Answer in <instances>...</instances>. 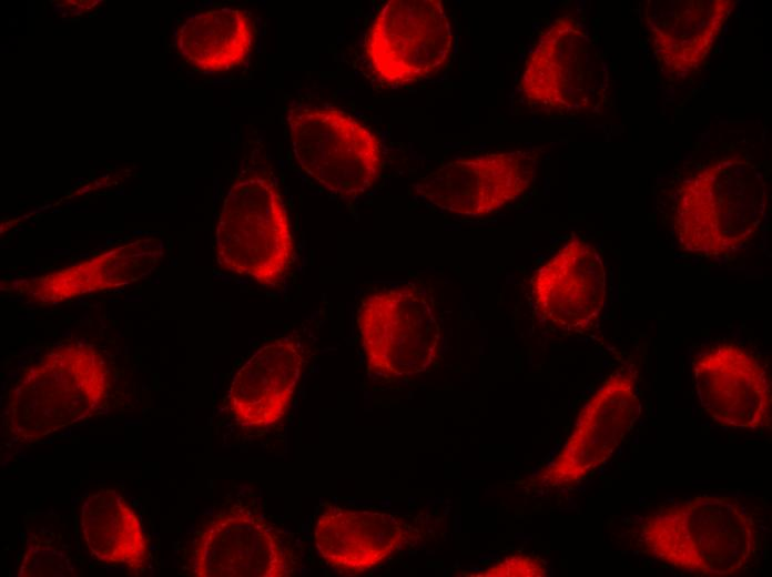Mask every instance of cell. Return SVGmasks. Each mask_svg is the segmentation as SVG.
Masks as SVG:
<instances>
[{
  "instance_id": "1",
  "label": "cell",
  "mask_w": 772,
  "mask_h": 577,
  "mask_svg": "<svg viewBox=\"0 0 772 577\" xmlns=\"http://www.w3.org/2000/svg\"><path fill=\"white\" fill-rule=\"evenodd\" d=\"M760 526L737 496H693L647 516L639 527L646 553L678 570L699 576H731L756 559Z\"/></svg>"
},
{
  "instance_id": "2",
  "label": "cell",
  "mask_w": 772,
  "mask_h": 577,
  "mask_svg": "<svg viewBox=\"0 0 772 577\" xmlns=\"http://www.w3.org/2000/svg\"><path fill=\"white\" fill-rule=\"evenodd\" d=\"M765 182L741 159L718 160L685 179L677 191L673 225L680 246L717 256L750 242L763 224Z\"/></svg>"
},
{
  "instance_id": "3",
  "label": "cell",
  "mask_w": 772,
  "mask_h": 577,
  "mask_svg": "<svg viewBox=\"0 0 772 577\" xmlns=\"http://www.w3.org/2000/svg\"><path fill=\"white\" fill-rule=\"evenodd\" d=\"M110 371L92 345H60L31 364L11 389L6 408L19 441L42 438L92 416L105 402Z\"/></svg>"
},
{
  "instance_id": "4",
  "label": "cell",
  "mask_w": 772,
  "mask_h": 577,
  "mask_svg": "<svg viewBox=\"0 0 772 577\" xmlns=\"http://www.w3.org/2000/svg\"><path fill=\"white\" fill-rule=\"evenodd\" d=\"M224 269L273 286L286 273L294 252L291 224L275 183L247 175L230 188L215 233Z\"/></svg>"
},
{
  "instance_id": "5",
  "label": "cell",
  "mask_w": 772,
  "mask_h": 577,
  "mask_svg": "<svg viewBox=\"0 0 772 577\" xmlns=\"http://www.w3.org/2000/svg\"><path fill=\"white\" fill-rule=\"evenodd\" d=\"M286 121L299 166L341 198L366 192L380 172L376 135L346 112L328 107L296 105Z\"/></svg>"
},
{
  "instance_id": "6",
  "label": "cell",
  "mask_w": 772,
  "mask_h": 577,
  "mask_svg": "<svg viewBox=\"0 0 772 577\" xmlns=\"http://www.w3.org/2000/svg\"><path fill=\"white\" fill-rule=\"evenodd\" d=\"M357 326L366 366L375 375L413 376L425 372L437 356L438 321L425 294L412 284L363 297Z\"/></svg>"
},
{
  "instance_id": "7",
  "label": "cell",
  "mask_w": 772,
  "mask_h": 577,
  "mask_svg": "<svg viewBox=\"0 0 772 577\" xmlns=\"http://www.w3.org/2000/svg\"><path fill=\"white\" fill-rule=\"evenodd\" d=\"M640 411L634 367L614 370L583 404L563 445L530 485L553 490L580 484L611 458Z\"/></svg>"
},
{
  "instance_id": "8",
  "label": "cell",
  "mask_w": 772,
  "mask_h": 577,
  "mask_svg": "<svg viewBox=\"0 0 772 577\" xmlns=\"http://www.w3.org/2000/svg\"><path fill=\"white\" fill-rule=\"evenodd\" d=\"M607 85L603 62L586 30L572 17L556 19L525 62L519 91L549 113L575 114L596 108Z\"/></svg>"
},
{
  "instance_id": "9",
  "label": "cell",
  "mask_w": 772,
  "mask_h": 577,
  "mask_svg": "<svg viewBox=\"0 0 772 577\" xmlns=\"http://www.w3.org/2000/svg\"><path fill=\"white\" fill-rule=\"evenodd\" d=\"M451 44V27L441 1L390 0L375 18L365 51L382 81L403 85L441 69Z\"/></svg>"
},
{
  "instance_id": "10",
  "label": "cell",
  "mask_w": 772,
  "mask_h": 577,
  "mask_svg": "<svg viewBox=\"0 0 772 577\" xmlns=\"http://www.w3.org/2000/svg\"><path fill=\"white\" fill-rule=\"evenodd\" d=\"M190 565L197 577H286L296 559L281 528L240 508L219 514L197 533Z\"/></svg>"
},
{
  "instance_id": "11",
  "label": "cell",
  "mask_w": 772,
  "mask_h": 577,
  "mask_svg": "<svg viewBox=\"0 0 772 577\" xmlns=\"http://www.w3.org/2000/svg\"><path fill=\"white\" fill-rule=\"evenodd\" d=\"M528 151L487 153L445 163L415 184L429 204L457 215L485 216L519 199L532 184Z\"/></svg>"
},
{
  "instance_id": "12",
  "label": "cell",
  "mask_w": 772,
  "mask_h": 577,
  "mask_svg": "<svg viewBox=\"0 0 772 577\" xmlns=\"http://www.w3.org/2000/svg\"><path fill=\"white\" fill-rule=\"evenodd\" d=\"M692 372L699 402L715 423L735 429L768 425L771 379L758 355L734 343H717L694 354Z\"/></svg>"
},
{
  "instance_id": "13",
  "label": "cell",
  "mask_w": 772,
  "mask_h": 577,
  "mask_svg": "<svg viewBox=\"0 0 772 577\" xmlns=\"http://www.w3.org/2000/svg\"><path fill=\"white\" fill-rule=\"evenodd\" d=\"M538 314L553 326L581 332L598 320L606 300V271L598 251L571 239L531 279Z\"/></svg>"
},
{
  "instance_id": "14",
  "label": "cell",
  "mask_w": 772,
  "mask_h": 577,
  "mask_svg": "<svg viewBox=\"0 0 772 577\" xmlns=\"http://www.w3.org/2000/svg\"><path fill=\"white\" fill-rule=\"evenodd\" d=\"M417 537V528L397 515L343 507L326 509L314 530L321 558L348 576L375 569Z\"/></svg>"
},
{
  "instance_id": "15",
  "label": "cell",
  "mask_w": 772,
  "mask_h": 577,
  "mask_svg": "<svg viewBox=\"0 0 772 577\" xmlns=\"http://www.w3.org/2000/svg\"><path fill=\"white\" fill-rule=\"evenodd\" d=\"M163 256L160 239L141 237L114 246L88 260L24 280L19 293L38 304L123 287L151 274Z\"/></svg>"
},
{
  "instance_id": "16",
  "label": "cell",
  "mask_w": 772,
  "mask_h": 577,
  "mask_svg": "<svg viewBox=\"0 0 772 577\" xmlns=\"http://www.w3.org/2000/svg\"><path fill=\"white\" fill-rule=\"evenodd\" d=\"M304 363L297 335L260 347L236 372L228 391L234 418L248 427H267L287 412Z\"/></svg>"
},
{
  "instance_id": "17",
  "label": "cell",
  "mask_w": 772,
  "mask_h": 577,
  "mask_svg": "<svg viewBox=\"0 0 772 577\" xmlns=\"http://www.w3.org/2000/svg\"><path fill=\"white\" fill-rule=\"evenodd\" d=\"M734 1H671L648 23L660 64L674 74L698 68L713 47Z\"/></svg>"
},
{
  "instance_id": "18",
  "label": "cell",
  "mask_w": 772,
  "mask_h": 577,
  "mask_svg": "<svg viewBox=\"0 0 772 577\" xmlns=\"http://www.w3.org/2000/svg\"><path fill=\"white\" fill-rule=\"evenodd\" d=\"M80 527L98 560L130 569L145 565L148 547L141 522L118 492L102 488L90 494L81 507Z\"/></svg>"
},
{
  "instance_id": "19",
  "label": "cell",
  "mask_w": 772,
  "mask_h": 577,
  "mask_svg": "<svg viewBox=\"0 0 772 577\" xmlns=\"http://www.w3.org/2000/svg\"><path fill=\"white\" fill-rule=\"evenodd\" d=\"M180 53L196 68L221 72L240 65L252 47V28L238 9L221 8L187 18L176 34Z\"/></svg>"
},
{
  "instance_id": "20",
  "label": "cell",
  "mask_w": 772,
  "mask_h": 577,
  "mask_svg": "<svg viewBox=\"0 0 772 577\" xmlns=\"http://www.w3.org/2000/svg\"><path fill=\"white\" fill-rule=\"evenodd\" d=\"M77 568L61 550L39 538L30 539L22 555L20 577H72Z\"/></svg>"
},
{
  "instance_id": "21",
  "label": "cell",
  "mask_w": 772,
  "mask_h": 577,
  "mask_svg": "<svg viewBox=\"0 0 772 577\" xmlns=\"http://www.w3.org/2000/svg\"><path fill=\"white\" fill-rule=\"evenodd\" d=\"M473 577H544L547 575L546 563L537 556L511 554L476 574H463Z\"/></svg>"
}]
</instances>
